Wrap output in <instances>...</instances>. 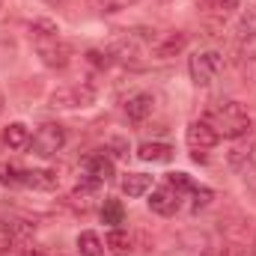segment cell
I'll return each instance as SVG.
<instances>
[{"mask_svg": "<svg viewBox=\"0 0 256 256\" xmlns=\"http://www.w3.org/2000/svg\"><path fill=\"white\" fill-rule=\"evenodd\" d=\"M208 116H212L208 122L214 126V131L230 137V140H238V137L254 131V116L242 102H220L218 108H212Z\"/></svg>", "mask_w": 256, "mask_h": 256, "instance_id": "obj_1", "label": "cell"}, {"mask_svg": "<svg viewBox=\"0 0 256 256\" xmlns=\"http://www.w3.org/2000/svg\"><path fill=\"white\" fill-rule=\"evenodd\" d=\"M54 110H78V108H90L96 102V90L84 86V84H68V86H57L48 96Z\"/></svg>", "mask_w": 256, "mask_h": 256, "instance_id": "obj_2", "label": "cell"}, {"mask_svg": "<svg viewBox=\"0 0 256 256\" xmlns=\"http://www.w3.org/2000/svg\"><path fill=\"white\" fill-rule=\"evenodd\" d=\"M224 68V54L220 51H196L188 60V72H191L194 86H208Z\"/></svg>", "mask_w": 256, "mask_h": 256, "instance_id": "obj_3", "label": "cell"}, {"mask_svg": "<svg viewBox=\"0 0 256 256\" xmlns=\"http://www.w3.org/2000/svg\"><path fill=\"white\" fill-rule=\"evenodd\" d=\"M63 146H66V128L60 126V122H45V126H39V131H36L33 140H30V149H33V155H39V158H54Z\"/></svg>", "mask_w": 256, "mask_h": 256, "instance_id": "obj_4", "label": "cell"}, {"mask_svg": "<svg viewBox=\"0 0 256 256\" xmlns=\"http://www.w3.org/2000/svg\"><path fill=\"white\" fill-rule=\"evenodd\" d=\"M218 140H220V134L214 131V126L208 120H194L188 126V131H185V143L194 152H208V149L218 146Z\"/></svg>", "mask_w": 256, "mask_h": 256, "instance_id": "obj_5", "label": "cell"}, {"mask_svg": "<svg viewBox=\"0 0 256 256\" xmlns=\"http://www.w3.org/2000/svg\"><path fill=\"white\" fill-rule=\"evenodd\" d=\"M188 48V33L185 30H170L152 42V57L155 60H173Z\"/></svg>", "mask_w": 256, "mask_h": 256, "instance_id": "obj_6", "label": "cell"}, {"mask_svg": "<svg viewBox=\"0 0 256 256\" xmlns=\"http://www.w3.org/2000/svg\"><path fill=\"white\" fill-rule=\"evenodd\" d=\"M36 54H39V60L48 68H66V66L72 63V48L66 42H60V39L36 42Z\"/></svg>", "mask_w": 256, "mask_h": 256, "instance_id": "obj_7", "label": "cell"}, {"mask_svg": "<svg viewBox=\"0 0 256 256\" xmlns=\"http://www.w3.org/2000/svg\"><path fill=\"white\" fill-rule=\"evenodd\" d=\"M110 57H114V63H122V66H131V68H140L143 60H140V42H137V36H122L120 42H114L110 48Z\"/></svg>", "mask_w": 256, "mask_h": 256, "instance_id": "obj_8", "label": "cell"}, {"mask_svg": "<svg viewBox=\"0 0 256 256\" xmlns=\"http://www.w3.org/2000/svg\"><path fill=\"white\" fill-rule=\"evenodd\" d=\"M179 194L173 191L170 185H164V188H158V191H152L149 194V208L155 212V214H161V218H170V214H176L179 212Z\"/></svg>", "mask_w": 256, "mask_h": 256, "instance_id": "obj_9", "label": "cell"}, {"mask_svg": "<svg viewBox=\"0 0 256 256\" xmlns=\"http://www.w3.org/2000/svg\"><path fill=\"white\" fill-rule=\"evenodd\" d=\"M176 155V149L170 143H155V140H146L137 146V158L146 161V164H170Z\"/></svg>", "mask_w": 256, "mask_h": 256, "instance_id": "obj_10", "label": "cell"}, {"mask_svg": "<svg viewBox=\"0 0 256 256\" xmlns=\"http://www.w3.org/2000/svg\"><path fill=\"white\" fill-rule=\"evenodd\" d=\"M152 110H155L152 92H134V96L126 102V116L131 120V122H143L146 116H152Z\"/></svg>", "mask_w": 256, "mask_h": 256, "instance_id": "obj_11", "label": "cell"}, {"mask_svg": "<svg viewBox=\"0 0 256 256\" xmlns=\"http://www.w3.org/2000/svg\"><path fill=\"white\" fill-rule=\"evenodd\" d=\"M60 185V176L57 170H24V188H33V191H57Z\"/></svg>", "mask_w": 256, "mask_h": 256, "instance_id": "obj_12", "label": "cell"}, {"mask_svg": "<svg viewBox=\"0 0 256 256\" xmlns=\"http://www.w3.org/2000/svg\"><path fill=\"white\" fill-rule=\"evenodd\" d=\"M3 146L6 149H12V152H21V149H27L30 146V140H33V134H30V128L24 126V122H9V126L3 128Z\"/></svg>", "mask_w": 256, "mask_h": 256, "instance_id": "obj_13", "label": "cell"}, {"mask_svg": "<svg viewBox=\"0 0 256 256\" xmlns=\"http://www.w3.org/2000/svg\"><path fill=\"white\" fill-rule=\"evenodd\" d=\"M84 173H90V176H96V179H102V182H110L116 173H114V158H108L104 152H96V155H90L86 161H84Z\"/></svg>", "mask_w": 256, "mask_h": 256, "instance_id": "obj_14", "label": "cell"}, {"mask_svg": "<svg viewBox=\"0 0 256 256\" xmlns=\"http://www.w3.org/2000/svg\"><path fill=\"white\" fill-rule=\"evenodd\" d=\"M226 161H230V167H232L236 173H242L244 179H248V173H250V176H256V167H254V149H250V146H236V149H230Z\"/></svg>", "mask_w": 256, "mask_h": 256, "instance_id": "obj_15", "label": "cell"}, {"mask_svg": "<svg viewBox=\"0 0 256 256\" xmlns=\"http://www.w3.org/2000/svg\"><path fill=\"white\" fill-rule=\"evenodd\" d=\"M120 185H122V194H126V196L137 200V196H143V194L152 191V176H146V173H126Z\"/></svg>", "mask_w": 256, "mask_h": 256, "instance_id": "obj_16", "label": "cell"}, {"mask_svg": "<svg viewBox=\"0 0 256 256\" xmlns=\"http://www.w3.org/2000/svg\"><path fill=\"white\" fill-rule=\"evenodd\" d=\"M30 36L36 42H45V39H60V24L54 18H33L30 21Z\"/></svg>", "mask_w": 256, "mask_h": 256, "instance_id": "obj_17", "label": "cell"}, {"mask_svg": "<svg viewBox=\"0 0 256 256\" xmlns=\"http://www.w3.org/2000/svg\"><path fill=\"white\" fill-rule=\"evenodd\" d=\"M78 254L80 256H102L104 254V242L98 238V232H92V230H84V232H78Z\"/></svg>", "mask_w": 256, "mask_h": 256, "instance_id": "obj_18", "label": "cell"}, {"mask_svg": "<svg viewBox=\"0 0 256 256\" xmlns=\"http://www.w3.org/2000/svg\"><path fill=\"white\" fill-rule=\"evenodd\" d=\"M104 248L114 256H126V254H131V236H128L126 230L114 226V230L104 236Z\"/></svg>", "mask_w": 256, "mask_h": 256, "instance_id": "obj_19", "label": "cell"}, {"mask_svg": "<svg viewBox=\"0 0 256 256\" xmlns=\"http://www.w3.org/2000/svg\"><path fill=\"white\" fill-rule=\"evenodd\" d=\"M236 36L238 42H254L256 39V6H248L236 24Z\"/></svg>", "mask_w": 256, "mask_h": 256, "instance_id": "obj_20", "label": "cell"}, {"mask_svg": "<svg viewBox=\"0 0 256 256\" xmlns=\"http://www.w3.org/2000/svg\"><path fill=\"white\" fill-rule=\"evenodd\" d=\"M102 224H110V226H120V224H126V208H122V202L120 200H114V196H108L104 202H102Z\"/></svg>", "mask_w": 256, "mask_h": 256, "instance_id": "obj_21", "label": "cell"}, {"mask_svg": "<svg viewBox=\"0 0 256 256\" xmlns=\"http://www.w3.org/2000/svg\"><path fill=\"white\" fill-rule=\"evenodd\" d=\"M0 185H3V188H21V185H24V170H21L18 164L0 161Z\"/></svg>", "mask_w": 256, "mask_h": 256, "instance_id": "obj_22", "label": "cell"}, {"mask_svg": "<svg viewBox=\"0 0 256 256\" xmlns=\"http://www.w3.org/2000/svg\"><path fill=\"white\" fill-rule=\"evenodd\" d=\"M167 185L179 194V196H182V194H191L194 188H196V185H194V179L188 176V173H170V176H167Z\"/></svg>", "mask_w": 256, "mask_h": 256, "instance_id": "obj_23", "label": "cell"}, {"mask_svg": "<svg viewBox=\"0 0 256 256\" xmlns=\"http://www.w3.org/2000/svg\"><path fill=\"white\" fill-rule=\"evenodd\" d=\"M191 194H194V212L208 208V206H212V200H214V191H212V188H206V185H196Z\"/></svg>", "mask_w": 256, "mask_h": 256, "instance_id": "obj_24", "label": "cell"}, {"mask_svg": "<svg viewBox=\"0 0 256 256\" xmlns=\"http://www.w3.org/2000/svg\"><path fill=\"white\" fill-rule=\"evenodd\" d=\"M86 63L96 66V68H110V66H114V57H110V51L90 48V51H86Z\"/></svg>", "mask_w": 256, "mask_h": 256, "instance_id": "obj_25", "label": "cell"}, {"mask_svg": "<svg viewBox=\"0 0 256 256\" xmlns=\"http://www.w3.org/2000/svg\"><path fill=\"white\" fill-rule=\"evenodd\" d=\"M110 146L116 149V155H120V158H128V143L122 140V137H114V140H110Z\"/></svg>", "mask_w": 256, "mask_h": 256, "instance_id": "obj_26", "label": "cell"}, {"mask_svg": "<svg viewBox=\"0 0 256 256\" xmlns=\"http://www.w3.org/2000/svg\"><path fill=\"white\" fill-rule=\"evenodd\" d=\"M224 256H248V254H244V248H238V244H226V248H224Z\"/></svg>", "mask_w": 256, "mask_h": 256, "instance_id": "obj_27", "label": "cell"}, {"mask_svg": "<svg viewBox=\"0 0 256 256\" xmlns=\"http://www.w3.org/2000/svg\"><path fill=\"white\" fill-rule=\"evenodd\" d=\"M21 256H48V254H42V250H33V248H30V250H24Z\"/></svg>", "mask_w": 256, "mask_h": 256, "instance_id": "obj_28", "label": "cell"}, {"mask_svg": "<svg viewBox=\"0 0 256 256\" xmlns=\"http://www.w3.org/2000/svg\"><path fill=\"white\" fill-rule=\"evenodd\" d=\"M45 3H48V6H63L66 0H45Z\"/></svg>", "mask_w": 256, "mask_h": 256, "instance_id": "obj_29", "label": "cell"}, {"mask_svg": "<svg viewBox=\"0 0 256 256\" xmlns=\"http://www.w3.org/2000/svg\"><path fill=\"white\" fill-rule=\"evenodd\" d=\"M3 104H6V102H3V96H0V114H3Z\"/></svg>", "mask_w": 256, "mask_h": 256, "instance_id": "obj_30", "label": "cell"}, {"mask_svg": "<svg viewBox=\"0 0 256 256\" xmlns=\"http://www.w3.org/2000/svg\"><path fill=\"white\" fill-rule=\"evenodd\" d=\"M254 256H256V238H254Z\"/></svg>", "mask_w": 256, "mask_h": 256, "instance_id": "obj_31", "label": "cell"}, {"mask_svg": "<svg viewBox=\"0 0 256 256\" xmlns=\"http://www.w3.org/2000/svg\"><path fill=\"white\" fill-rule=\"evenodd\" d=\"M0 9H3V0H0Z\"/></svg>", "mask_w": 256, "mask_h": 256, "instance_id": "obj_32", "label": "cell"}]
</instances>
